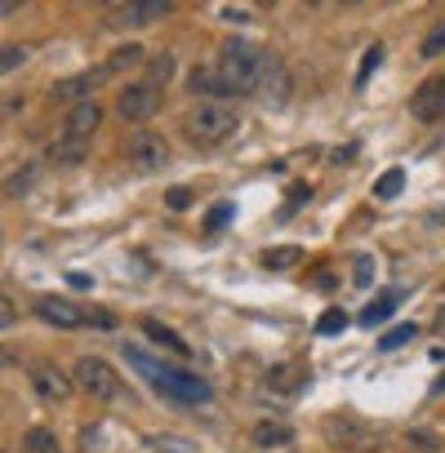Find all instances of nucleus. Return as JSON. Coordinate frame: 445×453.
I'll return each instance as SVG.
<instances>
[{
	"mask_svg": "<svg viewBox=\"0 0 445 453\" xmlns=\"http://www.w3.org/2000/svg\"><path fill=\"white\" fill-rule=\"evenodd\" d=\"M263 67H268V54H263L259 45H250V41H228V45H222V54H218V63H214L218 85H222V98H246V94H254Z\"/></svg>",
	"mask_w": 445,
	"mask_h": 453,
	"instance_id": "nucleus-1",
	"label": "nucleus"
},
{
	"mask_svg": "<svg viewBox=\"0 0 445 453\" xmlns=\"http://www.w3.org/2000/svg\"><path fill=\"white\" fill-rule=\"evenodd\" d=\"M125 360H129L138 373H147L152 387H156L160 395H169L174 404H209V395H214L209 382L196 378V373H187V369L160 365V360H152V356H143V351H125Z\"/></svg>",
	"mask_w": 445,
	"mask_h": 453,
	"instance_id": "nucleus-2",
	"label": "nucleus"
},
{
	"mask_svg": "<svg viewBox=\"0 0 445 453\" xmlns=\"http://www.w3.org/2000/svg\"><path fill=\"white\" fill-rule=\"evenodd\" d=\"M237 129H241V111H237V103H228V98L196 103V111L187 116V138H191L196 147H218V142H228Z\"/></svg>",
	"mask_w": 445,
	"mask_h": 453,
	"instance_id": "nucleus-3",
	"label": "nucleus"
},
{
	"mask_svg": "<svg viewBox=\"0 0 445 453\" xmlns=\"http://www.w3.org/2000/svg\"><path fill=\"white\" fill-rule=\"evenodd\" d=\"M72 382H76L85 395H94V400H121V395H125L121 373H116L103 356H81L76 369H72Z\"/></svg>",
	"mask_w": 445,
	"mask_h": 453,
	"instance_id": "nucleus-4",
	"label": "nucleus"
},
{
	"mask_svg": "<svg viewBox=\"0 0 445 453\" xmlns=\"http://www.w3.org/2000/svg\"><path fill=\"white\" fill-rule=\"evenodd\" d=\"M156 111H160V89H156V85H147V81L125 85V89H121V98H116V116H121V120L143 125V120H152Z\"/></svg>",
	"mask_w": 445,
	"mask_h": 453,
	"instance_id": "nucleus-5",
	"label": "nucleus"
},
{
	"mask_svg": "<svg viewBox=\"0 0 445 453\" xmlns=\"http://www.w3.org/2000/svg\"><path fill=\"white\" fill-rule=\"evenodd\" d=\"M125 156H129V169H134V173H156V169H165L169 147H165V138H160V134L143 129V134H134V138H129Z\"/></svg>",
	"mask_w": 445,
	"mask_h": 453,
	"instance_id": "nucleus-6",
	"label": "nucleus"
},
{
	"mask_svg": "<svg viewBox=\"0 0 445 453\" xmlns=\"http://www.w3.org/2000/svg\"><path fill=\"white\" fill-rule=\"evenodd\" d=\"M169 14V0H134V5H116L107 14V27L112 32H125V27H152Z\"/></svg>",
	"mask_w": 445,
	"mask_h": 453,
	"instance_id": "nucleus-7",
	"label": "nucleus"
},
{
	"mask_svg": "<svg viewBox=\"0 0 445 453\" xmlns=\"http://www.w3.org/2000/svg\"><path fill=\"white\" fill-rule=\"evenodd\" d=\"M107 81H112V72H107V67H98V72H81V76L59 81V85L50 89V98H54V103L76 107V103H90V98H94V89H98V85H107Z\"/></svg>",
	"mask_w": 445,
	"mask_h": 453,
	"instance_id": "nucleus-8",
	"label": "nucleus"
},
{
	"mask_svg": "<svg viewBox=\"0 0 445 453\" xmlns=\"http://www.w3.org/2000/svg\"><path fill=\"white\" fill-rule=\"evenodd\" d=\"M325 435L339 440V444H347V449H379V444L387 440L379 426H370V422H361V418H334V422L325 426Z\"/></svg>",
	"mask_w": 445,
	"mask_h": 453,
	"instance_id": "nucleus-9",
	"label": "nucleus"
},
{
	"mask_svg": "<svg viewBox=\"0 0 445 453\" xmlns=\"http://www.w3.org/2000/svg\"><path fill=\"white\" fill-rule=\"evenodd\" d=\"M410 116L423 120V125H432V120L445 116V76H427V81L410 94Z\"/></svg>",
	"mask_w": 445,
	"mask_h": 453,
	"instance_id": "nucleus-10",
	"label": "nucleus"
},
{
	"mask_svg": "<svg viewBox=\"0 0 445 453\" xmlns=\"http://www.w3.org/2000/svg\"><path fill=\"white\" fill-rule=\"evenodd\" d=\"M254 98H259L263 107H285V103H290V72H285L281 58L268 54V67H263V76H259Z\"/></svg>",
	"mask_w": 445,
	"mask_h": 453,
	"instance_id": "nucleus-11",
	"label": "nucleus"
},
{
	"mask_svg": "<svg viewBox=\"0 0 445 453\" xmlns=\"http://www.w3.org/2000/svg\"><path fill=\"white\" fill-rule=\"evenodd\" d=\"M32 387H36V395L41 400H54V404H63L67 395H72V378L59 369V365H32Z\"/></svg>",
	"mask_w": 445,
	"mask_h": 453,
	"instance_id": "nucleus-12",
	"label": "nucleus"
},
{
	"mask_svg": "<svg viewBox=\"0 0 445 453\" xmlns=\"http://www.w3.org/2000/svg\"><path fill=\"white\" fill-rule=\"evenodd\" d=\"M36 316L45 325H54V329H81L85 325V311L63 303V298H36Z\"/></svg>",
	"mask_w": 445,
	"mask_h": 453,
	"instance_id": "nucleus-13",
	"label": "nucleus"
},
{
	"mask_svg": "<svg viewBox=\"0 0 445 453\" xmlns=\"http://www.w3.org/2000/svg\"><path fill=\"white\" fill-rule=\"evenodd\" d=\"M98 125H103V107H98L94 98H90V103H76V107L67 111V134H72V138H85V142H90V134H94Z\"/></svg>",
	"mask_w": 445,
	"mask_h": 453,
	"instance_id": "nucleus-14",
	"label": "nucleus"
},
{
	"mask_svg": "<svg viewBox=\"0 0 445 453\" xmlns=\"http://www.w3.org/2000/svg\"><path fill=\"white\" fill-rule=\"evenodd\" d=\"M85 156H90V142H85V138H72V134H63V138L50 147V160H54V165H81Z\"/></svg>",
	"mask_w": 445,
	"mask_h": 453,
	"instance_id": "nucleus-15",
	"label": "nucleus"
},
{
	"mask_svg": "<svg viewBox=\"0 0 445 453\" xmlns=\"http://www.w3.org/2000/svg\"><path fill=\"white\" fill-rule=\"evenodd\" d=\"M143 334H147L152 342H160L165 351H174V356H187V351H191V347H187V342H183V338H178L169 325H160V320H143Z\"/></svg>",
	"mask_w": 445,
	"mask_h": 453,
	"instance_id": "nucleus-16",
	"label": "nucleus"
},
{
	"mask_svg": "<svg viewBox=\"0 0 445 453\" xmlns=\"http://www.w3.org/2000/svg\"><path fill=\"white\" fill-rule=\"evenodd\" d=\"M299 382H308V369H299V365H272L268 369V387H277V391H294Z\"/></svg>",
	"mask_w": 445,
	"mask_h": 453,
	"instance_id": "nucleus-17",
	"label": "nucleus"
},
{
	"mask_svg": "<svg viewBox=\"0 0 445 453\" xmlns=\"http://www.w3.org/2000/svg\"><path fill=\"white\" fill-rule=\"evenodd\" d=\"M23 449H27V453H63V449H59V435H54L50 426H27V431H23Z\"/></svg>",
	"mask_w": 445,
	"mask_h": 453,
	"instance_id": "nucleus-18",
	"label": "nucleus"
},
{
	"mask_svg": "<svg viewBox=\"0 0 445 453\" xmlns=\"http://www.w3.org/2000/svg\"><path fill=\"white\" fill-rule=\"evenodd\" d=\"M259 263H263L268 272H290L294 263H303V250H299V245H281V250H268Z\"/></svg>",
	"mask_w": 445,
	"mask_h": 453,
	"instance_id": "nucleus-19",
	"label": "nucleus"
},
{
	"mask_svg": "<svg viewBox=\"0 0 445 453\" xmlns=\"http://www.w3.org/2000/svg\"><path fill=\"white\" fill-rule=\"evenodd\" d=\"M396 303H401V294H383L379 303H370V307L361 311V325H370V329H374V325H387V320H392V307H396Z\"/></svg>",
	"mask_w": 445,
	"mask_h": 453,
	"instance_id": "nucleus-20",
	"label": "nucleus"
},
{
	"mask_svg": "<svg viewBox=\"0 0 445 453\" xmlns=\"http://www.w3.org/2000/svg\"><path fill=\"white\" fill-rule=\"evenodd\" d=\"M143 58H147V54H143V45H121V50H116V54H112L103 67L116 76V72H129V67H138Z\"/></svg>",
	"mask_w": 445,
	"mask_h": 453,
	"instance_id": "nucleus-21",
	"label": "nucleus"
},
{
	"mask_svg": "<svg viewBox=\"0 0 445 453\" xmlns=\"http://www.w3.org/2000/svg\"><path fill=\"white\" fill-rule=\"evenodd\" d=\"M147 72H152V76H147V85H156V89H165V81L174 76V54H156V58L147 63Z\"/></svg>",
	"mask_w": 445,
	"mask_h": 453,
	"instance_id": "nucleus-22",
	"label": "nucleus"
},
{
	"mask_svg": "<svg viewBox=\"0 0 445 453\" xmlns=\"http://www.w3.org/2000/svg\"><path fill=\"white\" fill-rule=\"evenodd\" d=\"M41 178V165H23V173H14L10 182H5V196L14 200V196H23V191H32V182Z\"/></svg>",
	"mask_w": 445,
	"mask_h": 453,
	"instance_id": "nucleus-23",
	"label": "nucleus"
},
{
	"mask_svg": "<svg viewBox=\"0 0 445 453\" xmlns=\"http://www.w3.org/2000/svg\"><path fill=\"white\" fill-rule=\"evenodd\" d=\"M147 449L152 453H196L191 440H178V435H147Z\"/></svg>",
	"mask_w": 445,
	"mask_h": 453,
	"instance_id": "nucleus-24",
	"label": "nucleus"
},
{
	"mask_svg": "<svg viewBox=\"0 0 445 453\" xmlns=\"http://www.w3.org/2000/svg\"><path fill=\"white\" fill-rule=\"evenodd\" d=\"M254 444H290V426L259 422V426H254Z\"/></svg>",
	"mask_w": 445,
	"mask_h": 453,
	"instance_id": "nucleus-25",
	"label": "nucleus"
},
{
	"mask_svg": "<svg viewBox=\"0 0 445 453\" xmlns=\"http://www.w3.org/2000/svg\"><path fill=\"white\" fill-rule=\"evenodd\" d=\"M414 334H418L414 325H396V329H387V334L379 338V351H396V347H405Z\"/></svg>",
	"mask_w": 445,
	"mask_h": 453,
	"instance_id": "nucleus-26",
	"label": "nucleus"
},
{
	"mask_svg": "<svg viewBox=\"0 0 445 453\" xmlns=\"http://www.w3.org/2000/svg\"><path fill=\"white\" fill-rule=\"evenodd\" d=\"M401 182H405V173H401V169H387V173L374 182V196H379V200H392V196L401 191Z\"/></svg>",
	"mask_w": 445,
	"mask_h": 453,
	"instance_id": "nucleus-27",
	"label": "nucleus"
},
{
	"mask_svg": "<svg viewBox=\"0 0 445 453\" xmlns=\"http://www.w3.org/2000/svg\"><path fill=\"white\" fill-rule=\"evenodd\" d=\"M441 54H445V23H436L423 41V58H441Z\"/></svg>",
	"mask_w": 445,
	"mask_h": 453,
	"instance_id": "nucleus-28",
	"label": "nucleus"
},
{
	"mask_svg": "<svg viewBox=\"0 0 445 453\" xmlns=\"http://www.w3.org/2000/svg\"><path fill=\"white\" fill-rule=\"evenodd\" d=\"M228 222H232V204H228V200H222L218 209H209V218H205V232L214 236V232H218V226H228Z\"/></svg>",
	"mask_w": 445,
	"mask_h": 453,
	"instance_id": "nucleus-29",
	"label": "nucleus"
},
{
	"mask_svg": "<svg viewBox=\"0 0 445 453\" xmlns=\"http://www.w3.org/2000/svg\"><path fill=\"white\" fill-rule=\"evenodd\" d=\"M352 272H356V276H352L356 285H370L379 267H374V258H370V254H356V263H352Z\"/></svg>",
	"mask_w": 445,
	"mask_h": 453,
	"instance_id": "nucleus-30",
	"label": "nucleus"
},
{
	"mask_svg": "<svg viewBox=\"0 0 445 453\" xmlns=\"http://www.w3.org/2000/svg\"><path fill=\"white\" fill-rule=\"evenodd\" d=\"M347 329V316L343 311H325L321 320H316V334H343Z\"/></svg>",
	"mask_w": 445,
	"mask_h": 453,
	"instance_id": "nucleus-31",
	"label": "nucleus"
},
{
	"mask_svg": "<svg viewBox=\"0 0 445 453\" xmlns=\"http://www.w3.org/2000/svg\"><path fill=\"white\" fill-rule=\"evenodd\" d=\"M379 58H383V50L374 45V50H365V58H361V72H356V85H365V76L379 67Z\"/></svg>",
	"mask_w": 445,
	"mask_h": 453,
	"instance_id": "nucleus-32",
	"label": "nucleus"
},
{
	"mask_svg": "<svg viewBox=\"0 0 445 453\" xmlns=\"http://www.w3.org/2000/svg\"><path fill=\"white\" fill-rule=\"evenodd\" d=\"M23 63H27V50H14V45H10V50H5V63H0V72L10 76V72H19Z\"/></svg>",
	"mask_w": 445,
	"mask_h": 453,
	"instance_id": "nucleus-33",
	"label": "nucleus"
},
{
	"mask_svg": "<svg viewBox=\"0 0 445 453\" xmlns=\"http://www.w3.org/2000/svg\"><path fill=\"white\" fill-rule=\"evenodd\" d=\"M165 204H169V209H187V204H191V191H187V187H169Z\"/></svg>",
	"mask_w": 445,
	"mask_h": 453,
	"instance_id": "nucleus-34",
	"label": "nucleus"
},
{
	"mask_svg": "<svg viewBox=\"0 0 445 453\" xmlns=\"http://www.w3.org/2000/svg\"><path fill=\"white\" fill-rule=\"evenodd\" d=\"M222 19H228V23H250L254 10H246V5H228V10H222Z\"/></svg>",
	"mask_w": 445,
	"mask_h": 453,
	"instance_id": "nucleus-35",
	"label": "nucleus"
},
{
	"mask_svg": "<svg viewBox=\"0 0 445 453\" xmlns=\"http://www.w3.org/2000/svg\"><path fill=\"white\" fill-rule=\"evenodd\" d=\"M85 320H94L98 329H112V325H116V316H107L103 307H94V311H85Z\"/></svg>",
	"mask_w": 445,
	"mask_h": 453,
	"instance_id": "nucleus-36",
	"label": "nucleus"
},
{
	"mask_svg": "<svg viewBox=\"0 0 445 453\" xmlns=\"http://www.w3.org/2000/svg\"><path fill=\"white\" fill-rule=\"evenodd\" d=\"M0 325H5V329H14V303H10V298L0 303Z\"/></svg>",
	"mask_w": 445,
	"mask_h": 453,
	"instance_id": "nucleus-37",
	"label": "nucleus"
},
{
	"mask_svg": "<svg viewBox=\"0 0 445 453\" xmlns=\"http://www.w3.org/2000/svg\"><path fill=\"white\" fill-rule=\"evenodd\" d=\"M67 280H72L76 289H90V285H94V276H85V272H67Z\"/></svg>",
	"mask_w": 445,
	"mask_h": 453,
	"instance_id": "nucleus-38",
	"label": "nucleus"
},
{
	"mask_svg": "<svg viewBox=\"0 0 445 453\" xmlns=\"http://www.w3.org/2000/svg\"><path fill=\"white\" fill-rule=\"evenodd\" d=\"M14 111H23V98H14V94H10V98H5V116H14Z\"/></svg>",
	"mask_w": 445,
	"mask_h": 453,
	"instance_id": "nucleus-39",
	"label": "nucleus"
},
{
	"mask_svg": "<svg viewBox=\"0 0 445 453\" xmlns=\"http://www.w3.org/2000/svg\"><path fill=\"white\" fill-rule=\"evenodd\" d=\"M432 395H445V373H441V378L432 382Z\"/></svg>",
	"mask_w": 445,
	"mask_h": 453,
	"instance_id": "nucleus-40",
	"label": "nucleus"
}]
</instances>
